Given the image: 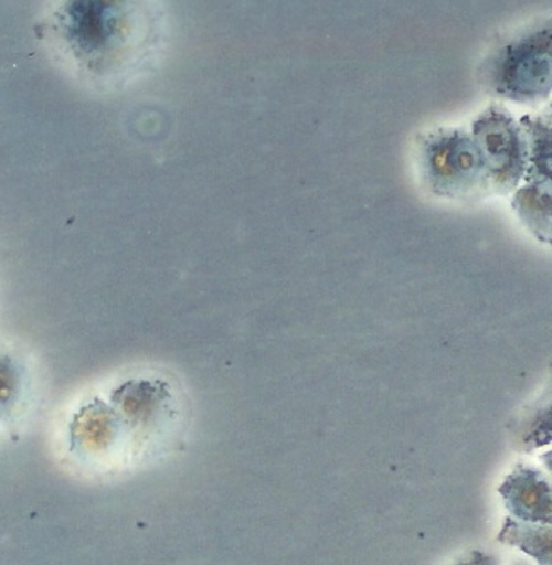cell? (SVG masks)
Returning <instances> with one entry per match:
<instances>
[{
    "label": "cell",
    "instance_id": "obj_1",
    "mask_svg": "<svg viewBox=\"0 0 552 565\" xmlns=\"http://www.w3.org/2000/svg\"><path fill=\"white\" fill-rule=\"evenodd\" d=\"M479 78L486 93L520 105H535L552 93V18L523 28L492 50Z\"/></svg>",
    "mask_w": 552,
    "mask_h": 565
},
{
    "label": "cell",
    "instance_id": "obj_2",
    "mask_svg": "<svg viewBox=\"0 0 552 565\" xmlns=\"http://www.w3.org/2000/svg\"><path fill=\"white\" fill-rule=\"evenodd\" d=\"M420 174L429 193L447 200L491 194V179L475 135L463 128H438L420 140Z\"/></svg>",
    "mask_w": 552,
    "mask_h": 565
},
{
    "label": "cell",
    "instance_id": "obj_3",
    "mask_svg": "<svg viewBox=\"0 0 552 565\" xmlns=\"http://www.w3.org/2000/svg\"><path fill=\"white\" fill-rule=\"evenodd\" d=\"M473 135L485 156L492 193H513L529 168L522 125L503 106L492 105L473 121Z\"/></svg>",
    "mask_w": 552,
    "mask_h": 565
},
{
    "label": "cell",
    "instance_id": "obj_4",
    "mask_svg": "<svg viewBox=\"0 0 552 565\" xmlns=\"http://www.w3.org/2000/svg\"><path fill=\"white\" fill-rule=\"evenodd\" d=\"M508 516L529 524H552V476L532 463H519L498 488Z\"/></svg>",
    "mask_w": 552,
    "mask_h": 565
},
{
    "label": "cell",
    "instance_id": "obj_5",
    "mask_svg": "<svg viewBox=\"0 0 552 565\" xmlns=\"http://www.w3.org/2000/svg\"><path fill=\"white\" fill-rule=\"evenodd\" d=\"M498 542L529 555L535 565H552V524H529L507 516Z\"/></svg>",
    "mask_w": 552,
    "mask_h": 565
},
{
    "label": "cell",
    "instance_id": "obj_6",
    "mask_svg": "<svg viewBox=\"0 0 552 565\" xmlns=\"http://www.w3.org/2000/svg\"><path fill=\"white\" fill-rule=\"evenodd\" d=\"M552 445V388L527 409L513 429V448L520 454H532Z\"/></svg>",
    "mask_w": 552,
    "mask_h": 565
},
{
    "label": "cell",
    "instance_id": "obj_7",
    "mask_svg": "<svg viewBox=\"0 0 552 565\" xmlns=\"http://www.w3.org/2000/svg\"><path fill=\"white\" fill-rule=\"evenodd\" d=\"M520 125L529 147L526 183L552 184V125L529 115L520 119Z\"/></svg>",
    "mask_w": 552,
    "mask_h": 565
},
{
    "label": "cell",
    "instance_id": "obj_8",
    "mask_svg": "<svg viewBox=\"0 0 552 565\" xmlns=\"http://www.w3.org/2000/svg\"><path fill=\"white\" fill-rule=\"evenodd\" d=\"M450 565H500L495 555L485 551H467L459 555Z\"/></svg>",
    "mask_w": 552,
    "mask_h": 565
},
{
    "label": "cell",
    "instance_id": "obj_9",
    "mask_svg": "<svg viewBox=\"0 0 552 565\" xmlns=\"http://www.w3.org/2000/svg\"><path fill=\"white\" fill-rule=\"evenodd\" d=\"M541 463L552 476V450L545 451V454L541 455Z\"/></svg>",
    "mask_w": 552,
    "mask_h": 565
},
{
    "label": "cell",
    "instance_id": "obj_10",
    "mask_svg": "<svg viewBox=\"0 0 552 565\" xmlns=\"http://www.w3.org/2000/svg\"><path fill=\"white\" fill-rule=\"evenodd\" d=\"M511 565H532V564H530V562L527 561V558L517 557V558H513V561H511Z\"/></svg>",
    "mask_w": 552,
    "mask_h": 565
},
{
    "label": "cell",
    "instance_id": "obj_11",
    "mask_svg": "<svg viewBox=\"0 0 552 565\" xmlns=\"http://www.w3.org/2000/svg\"><path fill=\"white\" fill-rule=\"evenodd\" d=\"M545 115H548V118H544L545 121H549V124H552V105L549 106L548 113H545Z\"/></svg>",
    "mask_w": 552,
    "mask_h": 565
}]
</instances>
